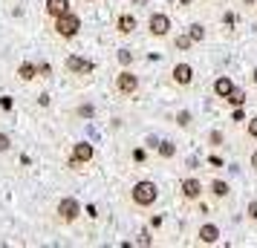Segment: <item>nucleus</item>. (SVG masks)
<instances>
[{"label": "nucleus", "mask_w": 257, "mask_h": 248, "mask_svg": "<svg viewBox=\"0 0 257 248\" xmlns=\"http://www.w3.org/2000/svg\"><path fill=\"white\" fill-rule=\"evenodd\" d=\"M133 202L136 205H142V208H151L153 202L159 199V188H156V182H151V179H142V182H136L133 185Z\"/></svg>", "instance_id": "1"}, {"label": "nucleus", "mask_w": 257, "mask_h": 248, "mask_svg": "<svg viewBox=\"0 0 257 248\" xmlns=\"http://www.w3.org/2000/svg\"><path fill=\"white\" fill-rule=\"evenodd\" d=\"M78 29H81V21H78V15L75 12H67L61 15V18H55V32H58L61 38H75L78 35Z\"/></svg>", "instance_id": "2"}, {"label": "nucleus", "mask_w": 257, "mask_h": 248, "mask_svg": "<svg viewBox=\"0 0 257 248\" xmlns=\"http://www.w3.org/2000/svg\"><path fill=\"white\" fill-rule=\"evenodd\" d=\"M78 213H81V205H78L75 196H64V199L58 202V219L61 222H75Z\"/></svg>", "instance_id": "3"}, {"label": "nucleus", "mask_w": 257, "mask_h": 248, "mask_svg": "<svg viewBox=\"0 0 257 248\" xmlns=\"http://www.w3.org/2000/svg\"><path fill=\"white\" fill-rule=\"evenodd\" d=\"M148 29H151V35L165 38L168 32H171V18H168V15H162V12H153L151 21H148Z\"/></svg>", "instance_id": "4"}, {"label": "nucleus", "mask_w": 257, "mask_h": 248, "mask_svg": "<svg viewBox=\"0 0 257 248\" xmlns=\"http://www.w3.org/2000/svg\"><path fill=\"white\" fill-rule=\"evenodd\" d=\"M116 90L121 95H133L136 90H139V78L133 75L130 70H124V72H118V78H116Z\"/></svg>", "instance_id": "5"}, {"label": "nucleus", "mask_w": 257, "mask_h": 248, "mask_svg": "<svg viewBox=\"0 0 257 248\" xmlns=\"http://www.w3.org/2000/svg\"><path fill=\"white\" fill-rule=\"evenodd\" d=\"M67 70L75 72V75H87V72L95 70V64H93V61L78 58V55H70V58H67Z\"/></svg>", "instance_id": "6"}, {"label": "nucleus", "mask_w": 257, "mask_h": 248, "mask_svg": "<svg viewBox=\"0 0 257 248\" xmlns=\"http://www.w3.org/2000/svg\"><path fill=\"white\" fill-rule=\"evenodd\" d=\"M179 190H182V196L185 199H199V193H202V182L199 179H182V185H179Z\"/></svg>", "instance_id": "7"}, {"label": "nucleus", "mask_w": 257, "mask_h": 248, "mask_svg": "<svg viewBox=\"0 0 257 248\" xmlns=\"http://www.w3.org/2000/svg\"><path fill=\"white\" fill-rule=\"evenodd\" d=\"M174 81L179 87H188V84L194 81V70H191V64H176L174 67Z\"/></svg>", "instance_id": "8"}, {"label": "nucleus", "mask_w": 257, "mask_h": 248, "mask_svg": "<svg viewBox=\"0 0 257 248\" xmlns=\"http://www.w3.org/2000/svg\"><path fill=\"white\" fill-rule=\"evenodd\" d=\"M199 242H205V245H211V242H217V239H220V228H217V225L214 222H205L202 225V228H199Z\"/></svg>", "instance_id": "9"}, {"label": "nucleus", "mask_w": 257, "mask_h": 248, "mask_svg": "<svg viewBox=\"0 0 257 248\" xmlns=\"http://www.w3.org/2000/svg\"><path fill=\"white\" fill-rule=\"evenodd\" d=\"M72 156L78 159V162H93V156H95V147L90 142H78L75 147H72Z\"/></svg>", "instance_id": "10"}, {"label": "nucleus", "mask_w": 257, "mask_h": 248, "mask_svg": "<svg viewBox=\"0 0 257 248\" xmlns=\"http://www.w3.org/2000/svg\"><path fill=\"white\" fill-rule=\"evenodd\" d=\"M231 90H234V81L228 78V75H220V78L214 81V93H217V98H228Z\"/></svg>", "instance_id": "11"}, {"label": "nucleus", "mask_w": 257, "mask_h": 248, "mask_svg": "<svg viewBox=\"0 0 257 248\" xmlns=\"http://www.w3.org/2000/svg\"><path fill=\"white\" fill-rule=\"evenodd\" d=\"M116 29L121 32V35H130V32L136 29V15H130V12L118 15V24H116Z\"/></svg>", "instance_id": "12"}, {"label": "nucleus", "mask_w": 257, "mask_h": 248, "mask_svg": "<svg viewBox=\"0 0 257 248\" xmlns=\"http://www.w3.org/2000/svg\"><path fill=\"white\" fill-rule=\"evenodd\" d=\"M47 12L52 18H61V15L70 12V0H47Z\"/></svg>", "instance_id": "13"}, {"label": "nucleus", "mask_w": 257, "mask_h": 248, "mask_svg": "<svg viewBox=\"0 0 257 248\" xmlns=\"http://www.w3.org/2000/svg\"><path fill=\"white\" fill-rule=\"evenodd\" d=\"M18 75H21V81H32L38 75V67L35 64H29V61H24L21 67H18Z\"/></svg>", "instance_id": "14"}, {"label": "nucleus", "mask_w": 257, "mask_h": 248, "mask_svg": "<svg viewBox=\"0 0 257 248\" xmlns=\"http://www.w3.org/2000/svg\"><path fill=\"white\" fill-rule=\"evenodd\" d=\"M225 101H228L231 107H243V104H245V90H237V87H234L231 93H228V98H225Z\"/></svg>", "instance_id": "15"}, {"label": "nucleus", "mask_w": 257, "mask_h": 248, "mask_svg": "<svg viewBox=\"0 0 257 248\" xmlns=\"http://www.w3.org/2000/svg\"><path fill=\"white\" fill-rule=\"evenodd\" d=\"M188 35L194 38V44L205 41V26H202V24H191V26H188Z\"/></svg>", "instance_id": "16"}, {"label": "nucleus", "mask_w": 257, "mask_h": 248, "mask_svg": "<svg viewBox=\"0 0 257 248\" xmlns=\"http://www.w3.org/2000/svg\"><path fill=\"white\" fill-rule=\"evenodd\" d=\"M211 193L222 199V196H228V185H225L222 179H214V182H211Z\"/></svg>", "instance_id": "17"}, {"label": "nucleus", "mask_w": 257, "mask_h": 248, "mask_svg": "<svg viewBox=\"0 0 257 248\" xmlns=\"http://www.w3.org/2000/svg\"><path fill=\"white\" fill-rule=\"evenodd\" d=\"M156 150H159V156H162V159H171V156L176 153L174 142H159V144H156Z\"/></svg>", "instance_id": "18"}, {"label": "nucleus", "mask_w": 257, "mask_h": 248, "mask_svg": "<svg viewBox=\"0 0 257 248\" xmlns=\"http://www.w3.org/2000/svg\"><path fill=\"white\" fill-rule=\"evenodd\" d=\"M176 49H191V44H194V38L191 35H176Z\"/></svg>", "instance_id": "19"}, {"label": "nucleus", "mask_w": 257, "mask_h": 248, "mask_svg": "<svg viewBox=\"0 0 257 248\" xmlns=\"http://www.w3.org/2000/svg\"><path fill=\"white\" fill-rule=\"evenodd\" d=\"M78 116H81V118H93L95 116V107L93 104H81V107H78Z\"/></svg>", "instance_id": "20"}, {"label": "nucleus", "mask_w": 257, "mask_h": 248, "mask_svg": "<svg viewBox=\"0 0 257 248\" xmlns=\"http://www.w3.org/2000/svg\"><path fill=\"white\" fill-rule=\"evenodd\" d=\"M176 124H179V127H188V124H191V113H185V110H182V113L176 116Z\"/></svg>", "instance_id": "21"}, {"label": "nucleus", "mask_w": 257, "mask_h": 248, "mask_svg": "<svg viewBox=\"0 0 257 248\" xmlns=\"http://www.w3.org/2000/svg\"><path fill=\"white\" fill-rule=\"evenodd\" d=\"M9 147H12V139H9L6 133H0V153H6Z\"/></svg>", "instance_id": "22"}, {"label": "nucleus", "mask_w": 257, "mask_h": 248, "mask_svg": "<svg viewBox=\"0 0 257 248\" xmlns=\"http://www.w3.org/2000/svg\"><path fill=\"white\" fill-rule=\"evenodd\" d=\"M118 61H121V64H130V61H133V52H130V49H118Z\"/></svg>", "instance_id": "23"}, {"label": "nucleus", "mask_w": 257, "mask_h": 248, "mask_svg": "<svg viewBox=\"0 0 257 248\" xmlns=\"http://www.w3.org/2000/svg\"><path fill=\"white\" fill-rule=\"evenodd\" d=\"M208 142L214 144V147H220V144H222V133H220V130H214V133L208 136Z\"/></svg>", "instance_id": "24"}, {"label": "nucleus", "mask_w": 257, "mask_h": 248, "mask_svg": "<svg viewBox=\"0 0 257 248\" xmlns=\"http://www.w3.org/2000/svg\"><path fill=\"white\" fill-rule=\"evenodd\" d=\"M139 242H142V245H151V242H153V239H151V231H148V228H145V231L139 234Z\"/></svg>", "instance_id": "25"}, {"label": "nucleus", "mask_w": 257, "mask_h": 248, "mask_svg": "<svg viewBox=\"0 0 257 248\" xmlns=\"http://www.w3.org/2000/svg\"><path fill=\"white\" fill-rule=\"evenodd\" d=\"M49 72H52V67H49L47 61H44V64H38V75H44V78H47Z\"/></svg>", "instance_id": "26"}, {"label": "nucleus", "mask_w": 257, "mask_h": 248, "mask_svg": "<svg viewBox=\"0 0 257 248\" xmlns=\"http://www.w3.org/2000/svg\"><path fill=\"white\" fill-rule=\"evenodd\" d=\"M248 136H251V139H257V116L248 121Z\"/></svg>", "instance_id": "27"}, {"label": "nucleus", "mask_w": 257, "mask_h": 248, "mask_svg": "<svg viewBox=\"0 0 257 248\" xmlns=\"http://www.w3.org/2000/svg\"><path fill=\"white\" fill-rule=\"evenodd\" d=\"M234 21H237V18H234L231 12H225V15H222V24H225V26H234Z\"/></svg>", "instance_id": "28"}, {"label": "nucleus", "mask_w": 257, "mask_h": 248, "mask_svg": "<svg viewBox=\"0 0 257 248\" xmlns=\"http://www.w3.org/2000/svg\"><path fill=\"white\" fill-rule=\"evenodd\" d=\"M0 107H3V110H12V98H9V95H3V98H0Z\"/></svg>", "instance_id": "29"}, {"label": "nucleus", "mask_w": 257, "mask_h": 248, "mask_svg": "<svg viewBox=\"0 0 257 248\" xmlns=\"http://www.w3.org/2000/svg\"><path fill=\"white\" fill-rule=\"evenodd\" d=\"M248 216H251V219H257V199L248 202Z\"/></svg>", "instance_id": "30"}, {"label": "nucleus", "mask_w": 257, "mask_h": 248, "mask_svg": "<svg viewBox=\"0 0 257 248\" xmlns=\"http://www.w3.org/2000/svg\"><path fill=\"white\" fill-rule=\"evenodd\" d=\"M67 165H70V167H72V170H78V167H81V165H84V162H78V159H75V156H70V162H67Z\"/></svg>", "instance_id": "31"}, {"label": "nucleus", "mask_w": 257, "mask_h": 248, "mask_svg": "<svg viewBox=\"0 0 257 248\" xmlns=\"http://www.w3.org/2000/svg\"><path fill=\"white\" fill-rule=\"evenodd\" d=\"M38 104H41V107H49V95L41 93V95H38Z\"/></svg>", "instance_id": "32"}, {"label": "nucleus", "mask_w": 257, "mask_h": 248, "mask_svg": "<svg viewBox=\"0 0 257 248\" xmlns=\"http://www.w3.org/2000/svg\"><path fill=\"white\" fill-rule=\"evenodd\" d=\"M133 159H136V162H145V150H142V147L139 150H133Z\"/></svg>", "instance_id": "33"}, {"label": "nucleus", "mask_w": 257, "mask_h": 248, "mask_svg": "<svg viewBox=\"0 0 257 248\" xmlns=\"http://www.w3.org/2000/svg\"><path fill=\"white\" fill-rule=\"evenodd\" d=\"M231 118H234V121H243V118H245V116H243V110L237 107V110H234V116H231Z\"/></svg>", "instance_id": "34"}, {"label": "nucleus", "mask_w": 257, "mask_h": 248, "mask_svg": "<svg viewBox=\"0 0 257 248\" xmlns=\"http://www.w3.org/2000/svg\"><path fill=\"white\" fill-rule=\"evenodd\" d=\"M133 6H148V0H133Z\"/></svg>", "instance_id": "35"}, {"label": "nucleus", "mask_w": 257, "mask_h": 248, "mask_svg": "<svg viewBox=\"0 0 257 248\" xmlns=\"http://www.w3.org/2000/svg\"><path fill=\"white\" fill-rule=\"evenodd\" d=\"M251 167H257V150L251 153Z\"/></svg>", "instance_id": "36"}, {"label": "nucleus", "mask_w": 257, "mask_h": 248, "mask_svg": "<svg viewBox=\"0 0 257 248\" xmlns=\"http://www.w3.org/2000/svg\"><path fill=\"white\" fill-rule=\"evenodd\" d=\"M251 81H254V84H257V70H254V72H251Z\"/></svg>", "instance_id": "37"}, {"label": "nucleus", "mask_w": 257, "mask_h": 248, "mask_svg": "<svg viewBox=\"0 0 257 248\" xmlns=\"http://www.w3.org/2000/svg\"><path fill=\"white\" fill-rule=\"evenodd\" d=\"M179 3H182V6H188V3H191V0H179Z\"/></svg>", "instance_id": "38"}, {"label": "nucleus", "mask_w": 257, "mask_h": 248, "mask_svg": "<svg viewBox=\"0 0 257 248\" xmlns=\"http://www.w3.org/2000/svg\"><path fill=\"white\" fill-rule=\"evenodd\" d=\"M243 3H248V6H251V3H257V0H243Z\"/></svg>", "instance_id": "39"}, {"label": "nucleus", "mask_w": 257, "mask_h": 248, "mask_svg": "<svg viewBox=\"0 0 257 248\" xmlns=\"http://www.w3.org/2000/svg\"><path fill=\"white\" fill-rule=\"evenodd\" d=\"M87 3H93V0H87Z\"/></svg>", "instance_id": "40"}]
</instances>
